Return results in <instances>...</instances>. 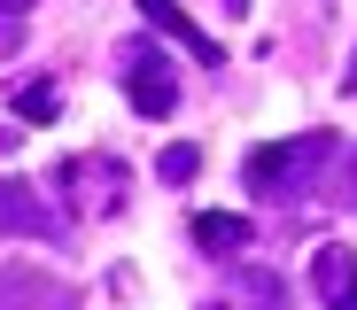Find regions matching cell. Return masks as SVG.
Here are the masks:
<instances>
[{
	"label": "cell",
	"instance_id": "obj_8",
	"mask_svg": "<svg viewBox=\"0 0 357 310\" xmlns=\"http://www.w3.org/2000/svg\"><path fill=\"white\" fill-rule=\"evenodd\" d=\"M349 93H357V70H349Z\"/></svg>",
	"mask_w": 357,
	"mask_h": 310
},
{
	"label": "cell",
	"instance_id": "obj_1",
	"mask_svg": "<svg viewBox=\"0 0 357 310\" xmlns=\"http://www.w3.org/2000/svg\"><path fill=\"white\" fill-rule=\"evenodd\" d=\"M0 310H78V295L47 272H0Z\"/></svg>",
	"mask_w": 357,
	"mask_h": 310
},
{
	"label": "cell",
	"instance_id": "obj_2",
	"mask_svg": "<svg viewBox=\"0 0 357 310\" xmlns=\"http://www.w3.org/2000/svg\"><path fill=\"white\" fill-rule=\"evenodd\" d=\"M311 279H319V295H326L334 310H357V256H349V248H319Z\"/></svg>",
	"mask_w": 357,
	"mask_h": 310
},
{
	"label": "cell",
	"instance_id": "obj_5",
	"mask_svg": "<svg viewBox=\"0 0 357 310\" xmlns=\"http://www.w3.org/2000/svg\"><path fill=\"white\" fill-rule=\"evenodd\" d=\"M195 233H202V248H233V240H241V225H233V217H202Z\"/></svg>",
	"mask_w": 357,
	"mask_h": 310
},
{
	"label": "cell",
	"instance_id": "obj_4",
	"mask_svg": "<svg viewBox=\"0 0 357 310\" xmlns=\"http://www.w3.org/2000/svg\"><path fill=\"white\" fill-rule=\"evenodd\" d=\"M171 101H178V93H171V70H163V62H155V54L132 62V109H140V116H171Z\"/></svg>",
	"mask_w": 357,
	"mask_h": 310
},
{
	"label": "cell",
	"instance_id": "obj_7",
	"mask_svg": "<svg viewBox=\"0 0 357 310\" xmlns=\"http://www.w3.org/2000/svg\"><path fill=\"white\" fill-rule=\"evenodd\" d=\"M0 8H31V0H0Z\"/></svg>",
	"mask_w": 357,
	"mask_h": 310
},
{
	"label": "cell",
	"instance_id": "obj_9",
	"mask_svg": "<svg viewBox=\"0 0 357 310\" xmlns=\"http://www.w3.org/2000/svg\"><path fill=\"white\" fill-rule=\"evenodd\" d=\"M0 148H8V132H0Z\"/></svg>",
	"mask_w": 357,
	"mask_h": 310
},
{
	"label": "cell",
	"instance_id": "obj_6",
	"mask_svg": "<svg viewBox=\"0 0 357 310\" xmlns=\"http://www.w3.org/2000/svg\"><path fill=\"white\" fill-rule=\"evenodd\" d=\"M163 178H171V186L195 178V148H171V155H163Z\"/></svg>",
	"mask_w": 357,
	"mask_h": 310
},
{
	"label": "cell",
	"instance_id": "obj_3",
	"mask_svg": "<svg viewBox=\"0 0 357 310\" xmlns=\"http://www.w3.org/2000/svg\"><path fill=\"white\" fill-rule=\"evenodd\" d=\"M54 233V217L39 210V194H31V186H16V178H0V233Z\"/></svg>",
	"mask_w": 357,
	"mask_h": 310
}]
</instances>
